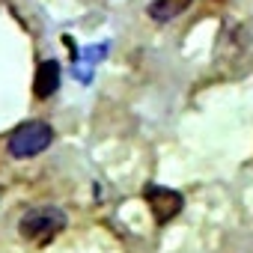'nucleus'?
<instances>
[{
	"mask_svg": "<svg viewBox=\"0 0 253 253\" xmlns=\"http://www.w3.org/2000/svg\"><path fill=\"white\" fill-rule=\"evenodd\" d=\"M60 86V63L54 60H42L36 66V78H33V95L36 98H51Z\"/></svg>",
	"mask_w": 253,
	"mask_h": 253,
	"instance_id": "nucleus-4",
	"label": "nucleus"
},
{
	"mask_svg": "<svg viewBox=\"0 0 253 253\" xmlns=\"http://www.w3.org/2000/svg\"><path fill=\"white\" fill-rule=\"evenodd\" d=\"M194 3V0H152L149 3V18L164 24V21H173L179 18L182 12H188V6Z\"/></svg>",
	"mask_w": 253,
	"mask_h": 253,
	"instance_id": "nucleus-5",
	"label": "nucleus"
},
{
	"mask_svg": "<svg viewBox=\"0 0 253 253\" xmlns=\"http://www.w3.org/2000/svg\"><path fill=\"white\" fill-rule=\"evenodd\" d=\"M0 194H3V191H0Z\"/></svg>",
	"mask_w": 253,
	"mask_h": 253,
	"instance_id": "nucleus-6",
	"label": "nucleus"
},
{
	"mask_svg": "<svg viewBox=\"0 0 253 253\" xmlns=\"http://www.w3.org/2000/svg\"><path fill=\"white\" fill-rule=\"evenodd\" d=\"M143 200H146V206H149V211H152L158 226L170 223L185 206V197L179 191H173V188H164V185H146L143 188Z\"/></svg>",
	"mask_w": 253,
	"mask_h": 253,
	"instance_id": "nucleus-3",
	"label": "nucleus"
},
{
	"mask_svg": "<svg viewBox=\"0 0 253 253\" xmlns=\"http://www.w3.org/2000/svg\"><path fill=\"white\" fill-rule=\"evenodd\" d=\"M51 140H54V128H51V125L42 122V119H30V122H21L18 128L9 134L6 149H9L12 158L24 161V158L42 155V152L51 146Z\"/></svg>",
	"mask_w": 253,
	"mask_h": 253,
	"instance_id": "nucleus-2",
	"label": "nucleus"
},
{
	"mask_svg": "<svg viewBox=\"0 0 253 253\" xmlns=\"http://www.w3.org/2000/svg\"><path fill=\"white\" fill-rule=\"evenodd\" d=\"M69 226V214L60 206H33L21 214L18 220V235L33 244V247H48L57 235H63V229Z\"/></svg>",
	"mask_w": 253,
	"mask_h": 253,
	"instance_id": "nucleus-1",
	"label": "nucleus"
}]
</instances>
